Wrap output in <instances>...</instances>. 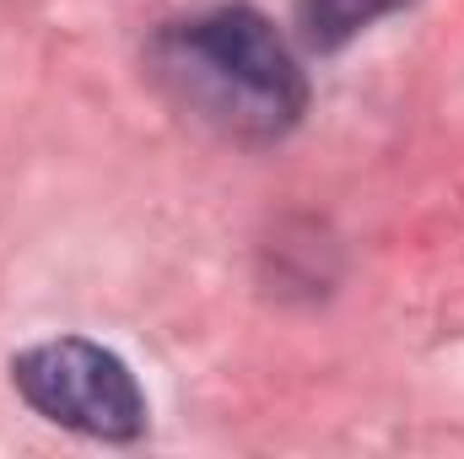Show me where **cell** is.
<instances>
[{"mask_svg":"<svg viewBox=\"0 0 464 459\" xmlns=\"http://www.w3.org/2000/svg\"><path fill=\"white\" fill-rule=\"evenodd\" d=\"M157 76L195 119L237 141H276L303 114V71L281 33L248 11L222 5L157 38Z\"/></svg>","mask_w":464,"mask_h":459,"instance_id":"1","label":"cell"},{"mask_svg":"<svg viewBox=\"0 0 464 459\" xmlns=\"http://www.w3.org/2000/svg\"><path fill=\"white\" fill-rule=\"evenodd\" d=\"M22 400L87 438H135L146 427V395L114 351L92 341H44L11 362Z\"/></svg>","mask_w":464,"mask_h":459,"instance_id":"2","label":"cell"},{"mask_svg":"<svg viewBox=\"0 0 464 459\" xmlns=\"http://www.w3.org/2000/svg\"><path fill=\"white\" fill-rule=\"evenodd\" d=\"M400 0H297V27L314 49H341L367 22L394 11Z\"/></svg>","mask_w":464,"mask_h":459,"instance_id":"3","label":"cell"}]
</instances>
